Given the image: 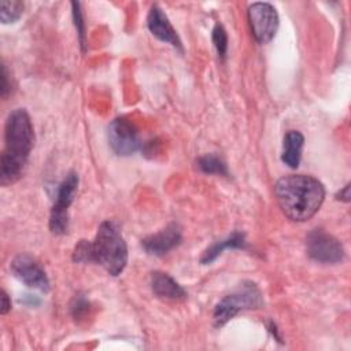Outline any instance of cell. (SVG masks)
Listing matches in <instances>:
<instances>
[{"label": "cell", "instance_id": "1", "mask_svg": "<svg viewBox=\"0 0 351 351\" xmlns=\"http://www.w3.org/2000/svg\"><path fill=\"white\" fill-rule=\"evenodd\" d=\"M34 143L33 125L29 114L18 108L12 111L4 128V149L0 158V184L16 182L26 167Z\"/></svg>", "mask_w": 351, "mask_h": 351}, {"label": "cell", "instance_id": "2", "mask_svg": "<svg viewBox=\"0 0 351 351\" xmlns=\"http://www.w3.org/2000/svg\"><path fill=\"white\" fill-rule=\"evenodd\" d=\"M274 193L282 213L296 222L310 219L325 199L322 182L306 174H291L280 178L274 185Z\"/></svg>", "mask_w": 351, "mask_h": 351}, {"label": "cell", "instance_id": "3", "mask_svg": "<svg viewBox=\"0 0 351 351\" xmlns=\"http://www.w3.org/2000/svg\"><path fill=\"white\" fill-rule=\"evenodd\" d=\"M92 261L106 269L111 276L123 271L128 263V245L114 221H104L92 241Z\"/></svg>", "mask_w": 351, "mask_h": 351}, {"label": "cell", "instance_id": "4", "mask_svg": "<svg viewBox=\"0 0 351 351\" xmlns=\"http://www.w3.org/2000/svg\"><path fill=\"white\" fill-rule=\"evenodd\" d=\"M263 303L262 293L254 282H243L233 293L221 299L214 308V325L222 326L241 310L258 308Z\"/></svg>", "mask_w": 351, "mask_h": 351}, {"label": "cell", "instance_id": "5", "mask_svg": "<svg viewBox=\"0 0 351 351\" xmlns=\"http://www.w3.org/2000/svg\"><path fill=\"white\" fill-rule=\"evenodd\" d=\"M78 188V176L70 171L58 188L56 199L49 215V229L55 234H64L69 229V207Z\"/></svg>", "mask_w": 351, "mask_h": 351}, {"label": "cell", "instance_id": "6", "mask_svg": "<svg viewBox=\"0 0 351 351\" xmlns=\"http://www.w3.org/2000/svg\"><path fill=\"white\" fill-rule=\"evenodd\" d=\"M306 251L313 261L325 265L339 263L344 258L343 244L336 237L319 228L313 229L307 234Z\"/></svg>", "mask_w": 351, "mask_h": 351}, {"label": "cell", "instance_id": "7", "mask_svg": "<svg viewBox=\"0 0 351 351\" xmlns=\"http://www.w3.org/2000/svg\"><path fill=\"white\" fill-rule=\"evenodd\" d=\"M248 22L255 40L259 44H266L276 36L280 19L270 3H254L248 7Z\"/></svg>", "mask_w": 351, "mask_h": 351}, {"label": "cell", "instance_id": "8", "mask_svg": "<svg viewBox=\"0 0 351 351\" xmlns=\"http://www.w3.org/2000/svg\"><path fill=\"white\" fill-rule=\"evenodd\" d=\"M108 144L119 156H129L140 148L138 132L126 118H115L108 126Z\"/></svg>", "mask_w": 351, "mask_h": 351}, {"label": "cell", "instance_id": "9", "mask_svg": "<svg viewBox=\"0 0 351 351\" xmlns=\"http://www.w3.org/2000/svg\"><path fill=\"white\" fill-rule=\"evenodd\" d=\"M10 269L12 271V274L19 281H22L25 285L38 289V291H43V292L49 291V280H48L44 269L30 255H27V254L16 255L12 259Z\"/></svg>", "mask_w": 351, "mask_h": 351}, {"label": "cell", "instance_id": "10", "mask_svg": "<svg viewBox=\"0 0 351 351\" xmlns=\"http://www.w3.org/2000/svg\"><path fill=\"white\" fill-rule=\"evenodd\" d=\"M182 240L181 228L177 223H170L165 229L141 240V245L149 255L162 256L180 245Z\"/></svg>", "mask_w": 351, "mask_h": 351}, {"label": "cell", "instance_id": "11", "mask_svg": "<svg viewBox=\"0 0 351 351\" xmlns=\"http://www.w3.org/2000/svg\"><path fill=\"white\" fill-rule=\"evenodd\" d=\"M147 26L149 29V32L160 41L170 44L171 47L182 51V45H181V40L177 34V32L174 30L173 25L170 23L169 18L166 16V14L158 7V5H152L148 16H147Z\"/></svg>", "mask_w": 351, "mask_h": 351}, {"label": "cell", "instance_id": "12", "mask_svg": "<svg viewBox=\"0 0 351 351\" xmlns=\"http://www.w3.org/2000/svg\"><path fill=\"white\" fill-rule=\"evenodd\" d=\"M151 289L158 298L167 300H182L186 298L185 289L163 271L151 273Z\"/></svg>", "mask_w": 351, "mask_h": 351}, {"label": "cell", "instance_id": "13", "mask_svg": "<svg viewBox=\"0 0 351 351\" xmlns=\"http://www.w3.org/2000/svg\"><path fill=\"white\" fill-rule=\"evenodd\" d=\"M303 144H304V137L300 132H298V130L287 132V134L284 137L281 160L291 169H296L299 166Z\"/></svg>", "mask_w": 351, "mask_h": 351}, {"label": "cell", "instance_id": "14", "mask_svg": "<svg viewBox=\"0 0 351 351\" xmlns=\"http://www.w3.org/2000/svg\"><path fill=\"white\" fill-rule=\"evenodd\" d=\"M229 248H245V236H244V233L233 232L226 239L215 241L214 244H211L210 247H207L204 250V252L200 256V262L203 265H208L213 261H215L225 250H229Z\"/></svg>", "mask_w": 351, "mask_h": 351}, {"label": "cell", "instance_id": "15", "mask_svg": "<svg viewBox=\"0 0 351 351\" xmlns=\"http://www.w3.org/2000/svg\"><path fill=\"white\" fill-rule=\"evenodd\" d=\"M197 167L204 174L228 176V167H226L225 162L214 154H207V155L199 158L197 159Z\"/></svg>", "mask_w": 351, "mask_h": 351}, {"label": "cell", "instance_id": "16", "mask_svg": "<svg viewBox=\"0 0 351 351\" xmlns=\"http://www.w3.org/2000/svg\"><path fill=\"white\" fill-rule=\"evenodd\" d=\"M23 12V3L18 0H1L0 1V19L4 25L16 22Z\"/></svg>", "mask_w": 351, "mask_h": 351}, {"label": "cell", "instance_id": "17", "mask_svg": "<svg viewBox=\"0 0 351 351\" xmlns=\"http://www.w3.org/2000/svg\"><path fill=\"white\" fill-rule=\"evenodd\" d=\"M213 43L217 49V53L221 59H225L228 52V34L221 23H217L213 29Z\"/></svg>", "mask_w": 351, "mask_h": 351}, {"label": "cell", "instance_id": "18", "mask_svg": "<svg viewBox=\"0 0 351 351\" xmlns=\"http://www.w3.org/2000/svg\"><path fill=\"white\" fill-rule=\"evenodd\" d=\"M73 261L78 263H90L92 261V241L81 240L73 252Z\"/></svg>", "mask_w": 351, "mask_h": 351}, {"label": "cell", "instance_id": "19", "mask_svg": "<svg viewBox=\"0 0 351 351\" xmlns=\"http://www.w3.org/2000/svg\"><path fill=\"white\" fill-rule=\"evenodd\" d=\"M71 7H73V16H74L75 27H77V32H78V36H80L81 45L84 48L85 47V25H84V18H82V14H81V10H80V3L73 1Z\"/></svg>", "mask_w": 351, "mask_h": 351}, {"label": "cell", "instance_id": "20", "mask_svg": "<svg viewBox=\"0 0 351 351\" xmlns=\"http://www.w3.org/2000/svg\"><path fill=\"white\" fill-rule=\"evenodd\" d=\"M89 310V302L82 296V295H78L74 298L73 300V304H71V313H73V317L77 319L82 318Z\"/></svg>", "mask_w": 351, "mask_h": 351}, {"label": "cell", "instance_id": "21", "mask_svg": "<svg viewBox=\"0 0 351 351\" xmlns=\"http://www.w3.org/2000/svg\"><path fill=\"white\" fill-rule=\"evenodd\" d=\"M11 92V84H10V74L7 70V66L1 64V86H0V95L1 97H7V95Z\"/></svg>", "mask_w": 351, "mask_h": 351}, {"label": "cell", "instance_id": "22", "mask_svg": "<svg viewBox=\"0 0 351 351\" xmlns=\"http://www.w3.org/2000/svg\"><path fill=\"white\" fill-rule=\"evenodd\" d=\"M10 310H11L10 298H8V295L5 293V291H1V308H0V313H1V314H7Z\"/></svg>", "mask_w": 351, "mask_h": 351}, {"label": "cell", "instance_id": "23", "mask_svg": "<svg viewBox=\"0 0 351 351\" xmlns=\"http://www.w3.org/2000/svg\"><path fill=\"white\" fill-rule=\"evenodd\" d=\"M337 199L344 200V202H348V200H350V185H348V184L337 193Z\"/></svg>", "mask_w": 351, "mask_h": 351}]
</instances>
